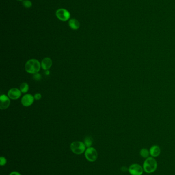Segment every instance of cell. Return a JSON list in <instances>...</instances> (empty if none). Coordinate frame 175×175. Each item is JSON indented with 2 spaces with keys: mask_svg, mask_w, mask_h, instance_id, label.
Listing matches in <instances>:
<instances>
[{
  "mask_svg": "<svg viewBox=\"0 0 175 175\" xmlns=\"http://www.w3.org/2000/svg\"><path fill=\"white\" fill-rule=\"evenodd\" d=\"M41 66V64L39 60L36 59H30L26 62L25 69L28 73L35 74L39 72Z\"/></svg>",
  "mask_w": 175,
  "mask_h": 175,
  "instance_id": "obj_1",
  "label": "cell"
},
{
  "mask_svg": "<svg viewBox=\"0 0 175 175\" xmlns=\"http://www.w3.org/2000/svg\"><path fill=\"white\" fill-rule=\"evenodd\" d=\"M144 171L148 174L154 173L157 168V162L152 157H149L145 160L143 164Z\"/></svg>",
  "mask_w": 175,
  "mask_h": 175,
  "instance_id": "obj_2",
  "label": "cell"
},
{
  "mask_svg": "<svg viewBox=\"0 0 175 175\" xmlns=\"http://www.w3.org/2000/svg\"><path fill=\"white\" fill-rule=\"evenodd\" d=\"M70 149L75 154L81 155L84 153L86 149V147L83 142L76 141L71 143Z\"/></svg>",
  "mask_w": 175,
  "mask_h": 175,
  "instance_id": "obj_3",
  "label": "cell"
},
{
  "mask_svg": "<svg viewBox=\"0 0 175 175\" xmlns=\"http://www.w3.org/2000/svg\"><path fill=\"white\" fill-rule=\"evenodd\" d=\"M84 156L86 159L90 162H94L97 160L98 153L97 150L93 147H87L84 152Z\"/></svg>",
  "mask_w": 175,
  "mask_h": 175,
  "instance_id": "obj_4",
  "label": "cell"
},
{
  "mask_svg": "<svg viewBox=\"0 0 175 175\" xmlns=\"http://www.w3.org/2000/svg\"><path fill=\"white\" fill-rule=\"evenodd\" d=\"M143 171V167L138 164H133L129 168V172L131 175H142Z\"/></svg>",
  "mask_w": 175,
  "mask_h": 175,
  "instance_id": "obj_5",
  "label": "cell"
},
{
  "mask_svg": "<svg viewBox=\"0 0 175 175\" xmlns=\"http://www.w3.org/2000/svg\"><path fill=\"white\" fill-rule=\"evenodd\" d=\"M56 16L60 21L65 22L69 20L70 14L67 10L61 8L56 12Z\"/></svg>",
  "mask_w": 175,
  "mask_h": 175,
  "instance_id": "obj_6",
  "label": "cell"
},
{
  "mask_svg": "<svg viewBox=\"0 0 175 175\" xmlns=\"http://www.w3.org/2000/svg\"><path fill=\"white\" fill-rule=\"evenodd\" d=\"M35 100L34 96L30 94H27L24 95L21 99V103L22 105L26 107L31 106Z\"/></svg>",
  "mask_w": 175,
  "mask_h": 175,
  "instance_id": "obj_7",
  "label": "cell"
},
{
  "mask_svg": "<svg viewBox=\"0 0 175 175\" xmlns=\"http://www.w3.org/2000/svg\"><path fill=\"white\" fill-rule=\"evenodd\" d=\"M21 90L16 88H12L8 92V96L9 97V98L13 100L18 99L21 97Z\"/></svg>",
  "mask_w": 175,
  "mask_h": 175,
  "instance_id": "obj_8",
  "label": "cell"
},
{
  "mask_svg": "<svg viewBox=\"0 0 175 175\" xmlns=\"http://www.w3.org/2000/svg\"><path fill=\"white\" fill-rule=\"evenodd\" d=\"M10 100L9 97L6 95L3 94L0 96V108L1 110L6 109L9 107Z\"/></svg>",
  "mask_w": 175,
  "mask_h": 175,
  "instance_id": "obj_9",
  "label": "cell"
},
{
  "mask_svg": "<svg viewBox=\"0 0 175 175\" xmlns=\"http://www.w3.org/2000/svg\"><path fill=\"white\" fill-rule=\"evenodd\" d=\"M52 64H53L52 60L49 58H45L42 60L41 66L42 68L44 70H48L52 66Z\"/></svg>",
  "mask_w": 175,
  "mask_h": 175,
  "instance_id": "obj_10",
  "label": "cell"
},
{
  "mask_svg": "<svg viewBox=\"0 0 175 175\" xmlns=\"http://www.w3.org/2000/svg\"><path fill=\"white\" fill-rule=\"evenodd\" d=\"M161 153V149L158 145H153L150 148V153L152 157H157L159 156Z\"/></svg>",
  "mask_w": 175,
  "mask_h": 175,
  "instance_id": "obj_11",
  "label": "cell"
},
{
  "mask_svg": "<svg viewBox=\"0 0 175 175\" xmlns=\"http://www.w3.org/2000/svg\"><path fill=\"white\" fill-rule=\"evenodd\" d=\"M69 26L73 30H77L80 28V23L76 19H70L69 21Z\"/></svg>",
  "mask_w": 175,
  "mask_h": 175,
  "instance_id": "obj_12",
  "label": "cell"
},
{
  "mask_svg": "<svg viewBox=\"0 0 175 175\" xmlns=\"http://www.w3.org/2000/svg\"><path fill=\"white\" fill-rule=\"evenodd\" d=\"M92 142H93V139L92 137L90 136H86L84 139V143L86 147H91L92 144Z\"/></svg>",
  "mask_w": 175,
  "mask_h": 175,
  "instance_id": "obj_13",
  "label": "cell"
},
{
  "mask_svg": "<svg viewBox=\"0 0 175 175\" xmlns=\"http://www.w3.org/2000/svg\"><path fill=\"white\" fill-rule=\"evenodd\" d=\"M140 154L141 156L143 157L144 158H148V157H149L150 156V151H148V149L143 148L142 149H141L140 152Z\"/></svg>",
  "mask_w": 175,
  "mask_h": 175,
  "instance_id": "obj_14",
  "label": "cell"
},
{
  "mask_svg": "<svg viewBox=\"0 0 175 175\" xmlns=\"http://www.w3.org/2000/svg\"><path fill=\"white\" fill-rule=\"evenodd\" d=\"M20 90H21V92L23 93H26L29 90V85L26 83H21L20 87Z\"/></svg>",
  "mask_w": 175,
  "mask_h": 175,
  "instance_id": "obj_15",
  "label": "cell"
},
{
  "mask_svg": "<svg viewBox=\"0 0 175 175\" xmlns=\"http://www.w3.org/2000/svg\"><path fill=\"white\" fill-rule=\"evenodd\" d=\"M23 5L26 8H29L32 6V3L29 0H24L23 1Z\"/></svg>",
  "mask_w": 175,
  "mask_h": 175,
  "instance_id": "obj_16",
  "label": "cell"
},
{
  "mask_svg": "<svg viewBox=\"0 0 175 175\" xmlns=\"http://www.w3.org/2000/svg\"><path fill=\"white\" fill-rule=\"evenodd\" d=\"M7 160L5 157L1 156L0 157V166H4L7 164Z\"/></svg>",
  "mask_w": 175,
  "mask_h": 175,
  "instance_id": "obj_17",
  "label": "cell"
},
{
  "mask_svg": "<svg viewBox=\"0 0 175 175\" xmlns=\"http://www.w3.org/2000/svg\"><path fill=\"white\" fill-rule=\"evenodd\" d=\"M42 77L41 75V74L39 73H36L33 75V78L36 80V81H39L41 80V79Z\"/></svg>",
  "mask_w": 175,
  "mask_h": 175,
  "instance_id": "obj_18",
  "label": "cell"
},
{
  "mask_svg": "<svg viewBox=\"0 0 175 175\" xmlns=\"http://www.w3.org/2000/svg\"><path fill=\"white\" fill-rule=\"evenodd\" d=\"M42 95L40 93H36V94L34 95V98L35 99L37 100H39L41 98Z\"/></svg>",
  "mask_w": 175,
  "mask_h": 175,
  "instance_id": "obj_19",
  "label": "cell"
},
{
  "mask_svg": "<svg viewBox=\"0 0 175 175\" xmlns=\"http://www.w3.org/2000/svg\"><path fill=\"white\" fill-rule=\"evenodd\" d=\"M9 175H22L20 173L17 171H12L9 174Z\"/></svg>",
  "mask_w": 175,
  "mask_h": 175,
  "instance_id": "obj_20",
  "label": "cell"
},
{
  "mask_svg": "<svg viewBox=\"0 0 175 175\" xmlns=\"http://www.w3.org/2000/svg\"><path fill=\"white\" fill-rule=\"evenodd\" d=\"M46 73V74H47V75H49V71H48V70H47V71H46V73Z\"/></svg>",
  "mask_w": 175,
  "mask_h": 175,
  "instance_id": "obj_21",
  "label": "cell"
},
{
  "mask_svg": "<svg viewBox=\"0 0 175 175\" xmlns=\"http://www.w3.org/2000/svg\"><path fill=\"white\" fill-rule=\"evenodd\" d=\"M18 1H23V0H18Z\"/></svg>",
  "mask_w": 175,
  "mask_h": 175,
  "instance_id": "obj_22",
  "label": "cell"
}]
</instances>
